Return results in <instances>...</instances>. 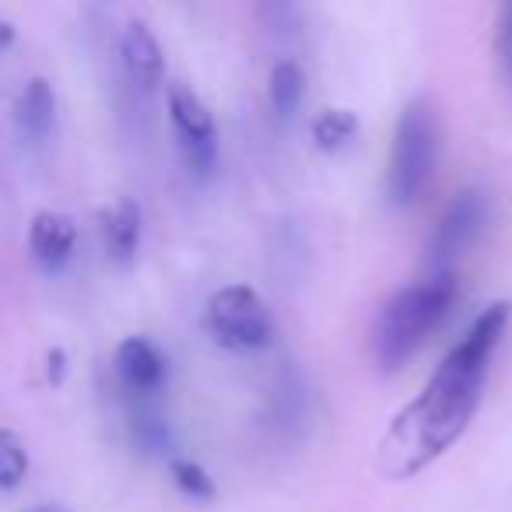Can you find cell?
<instances>
[{
  "instance_id": "obj_1",
  "label": "cell",
  "mask_w": 512,
  "mask_h": 512,
  "mask_svg": "<svg viewBox=\"0 0 512 512\" xmlns=\"http://www.w3.org/2000/svg\"><path fill=\"white\" fill-rule=\"evenodd\" d=\"M509 316V302H491L488 309H481L460 341L435 365L418 397L393 414L390 428L376 446L379 477L411 481L463 439L481 407L484 379L509 327Z\"/></svg>"
},
{
  "instance_id": "obj_2",
  "label": "cell",
  "mask_w": 512,
  "mask_h": 512,
  "mask_svg": "<svg viewBox=\"0 0 512 512\" xmlns=\"http://www.w3.org/2000/svg\"><path fill=\"white\" fill-rule=\"evenodd\" d=\"M456 295H460L456 271L421 274L418 281L393 292L386 306L379 309L376 330H372V355H376L379 369L397 372L400 365L411 362L453 313Z\"/></svg>"
},
{
  "instance_id": "obj_3",
  "label": "cell",
  "mask_w": 512,
  "mask_h": 512,
  "mask_svg": "<svg viewBox=\"0 0 512 512\" xmlns=\"http://www.w3.org/2000/svg\"><path fill=\"white\" fill-rule=\"evenodd\" d=\"M442 130L432 99L418 95L404 106L393 130L390 169H386V197L393 207H411L425 197L439 169Z\"/></svg>"
},
{
  "instance_id": "obj_4",
  "label": "cell",
  "mask_w": 512,
  "mask_h": 512,
  "mask_svg": "<svg viewBox=\"0 0 512 512\" xmlns=\"http://www.w3.org/2000/svg\"><path fill=\"white\" fill-rule=\"evenodd\" d=\"M207 334L228 351H264L274 341V320L249 285L218 288L207 302Z\"/></svg>"
},
{
  "instance_id": "obj_5",
  "label": "cell",
  "mask_w": 512,
  "mask_h": 512,
  "mask_svg": "<svg viewBox=\"0 0 512 512\" xmlns=\"http://www.w3.org/2000/svg\"><path fill=\"white\" fill-rule=\"evenodd\" d=\"M491 221V197L481 186H467L446 204L442 218L435 221L425 249V274H449L456 271V260L488 232Z\"/></svg>"
},
{
  "instance_id": "obj_6",
  "label": "cell",
  "mask_w": 512,
  "mask_h": 512,
  "mask_svg": "<svg viewBox=\"0 0 512 512\" xmlns=\"http://www.w3.org/2000/svg\"><path fill=\"white\" fill-rule=\"evenodd\" d=\"M165 109H169L172 130H176L179 151H183V162L193 169V176L207 179L218 169V155H221V137H218V123H214L211 109L197 99L190 85L183 81H172L165 88Z\"/></svg>"
},
{
  "instance_id": "obj_7",
  "label": "cell",
  "mask_w": 512,
  "mask_h": 512,
  "mask_svg": "<svg viewBox=\"0 0 512 512\" xmlns=\"http://www.w3.org/2000/svg\"><path fill=\"white\" fill-rule=\"evenodd\" d=\"M116 379L134 400H151L165 390L169 362L148 337H127L116 348Z\"/></svg>"
},
{
  "instance_id": "obj_8",
  "label": "cell",
  "mask_w": 512,
  "mask_h": 512,
  "mask_svg": "<svg viewBox=\"0 0 512 512\" xmlns=\"http://www.w3.org/2000/svg\"><path fill=\"white\" fill-rule=\"evenodd\" d=\"M120 64L134 92L151 95L165 78V57L155 32L144 22H127L120 36Z\"/></svg>"
},
{
  "instance_id": "obj_9",
  "label": "cell",
  "mask_w": 512,
  "mask_h": 512,
  "mask_svg": "<svg viewBox=\"0 0 512 512\" xmlns=\"http://www.w3.org/2000/svg\"><path fill=\"white\" fill-rule=\"evenodd\" d=\"M78 246V225L64 211H39L29 225V249L36 264L46 271H60Z\"/></svg>"
},
{
  "instance_id": "obj_10",
  "label": "cell",
  "mask_w": 512,
  "mask_h": 512,
  "mask_svg": "<svg viewBox=\"0 0 512 512\" xmlns=\"http://www.w3.org/2000/svg\"><path fill=\"white\" fill-rule=\"evenodd\" d=\"M309 418V400L302 376L295 369H285L274 379L271 400H267V432L281 435V439H292L295 428H302Z\"/></svg>"
},
{
  "instance_id": "obj_11",
  "label": "cell",
  "mask_w": 512,
  "mask_h": 512,
  "mask_svg": "<svg viewBox=\"0 0 512 512\" xmlns=\"http://www.w3.org/2000/svg\"><path fill=\"white\" fill-rule=\"evenodd\" d=\"M102 221V242H106L109 260L116 264H130L137 256V246H141V207L137 200L120 197L113 207L99 214Z\"/></svg>"
},
{
  "instance_id": "obj_12",
  "label": "cell",
  "mask_w": 512,
  "mask_h": 512,
  "mask_svg": "<svg viewBox=\"0 0 512 512\" xmlns=\"http://www.w3.org/2000/svg\"><path fill=\"white\" fill-rule=\"evenodd\" d=\"M15 120L22 137L29 141H46L53 134V123H57V95H53V85L46 78H32L29 85L22 88L15 102Z\"/></svg>"
},
{
  "instance_id": "obj_13",
  "label": "cell",
  "mask_w": 512,
  "mask_h": 512,
  "mask_svg": "<svg viewBox=\"0 0 512 512\" xmlns=\"http://www.w3.org/2000/svg\"><path fill=\"white\" fill-rule=\"evenodd\" d=\"M267 99H271V109L281 120H292L306 102V71L295 60L274 64L271 81H267Z\"/></svg>"
},
{
  "instance_id": "obj_14",
  "label": "cell",
  "mask_w": 512,
  "mask_h": 512,
  "mask_svg": "<svg viewBox=\"0 0 512 512\" xmlns=\"http://www.w3.org/2000/svg\"><path fill=\"white\" fill-rule=\"evenodd\" d=\"M358 137V116L348 109H323L313 123V141L320 151H344Z\"/></svg>"
},
{
  "instance_id": "obj_15",
  "label": "cell",
  "mask_w": 512,
  "mask_h": 512,
  "mask_svg": "<svg viewBox=\"0 0 512 512\" xmlns=\"http://www.w3.org/2000/svg\"><path fill=\"white\" fill-rule=\"evenodd\" d=\"M130 435H134V442L144 453L172 456V428H169V421L158 411H151V407H137L134 418H130Z\"/></svg>"
},
{
  "instance_id": "obj_16",
  "label": "cell",
  "mask_w": 512,
  "mask_h": 512,
  "mask_svg": "<svg viewBox=\"0 0 512 512\" xmlns=\"http://www.w3.org/2000/svg\"><path fill=\"white\" fill-rule=\"evenodd\" d=\"M25 477H29V449H25L22 435L0 428V491L22 488Z\"/></svg>"
},
{
  "instance_id": "obj_17",
  "label": "cell",
  "mask_w": 512,
  "mask_h": 512,
  "mask_svg": "<svg viewBox=\"0 0 512 512\" xmlns=\"http://www.w3.org/2000/svg\"><path fill=\"white\" fill-rule=\"evenodd\" d=\"M172 481H176V488L183 491L186 498H193V502H211L214 498V481L207 477V470L200 467V463L186 460V456H172Z\"/></svg>"
},
{
  "instance_id": "obj_18",
  "label": "cell",
  "mask_w": 512,
  "mask_h": 512,
  "mask_svg": "<svg viewBox=\"0 0 512 512\" xmlns=\"http://www.w3.org/2000/svg\"><path fill=\"white\" fill-rule=\"evenodd\" d=\"M495 57H498V71H502L505 85L512 88V4H502L495 22Z\"/></svg>"
},
{
  "instance_id": "obj_19",
  "label": "cell",
  "mask_w": 512,
  "mask_h": 512,
  "mask_svg": "<svg viewBox=\"0 0 512 512\" xmlns=\"http://www.w3.org/2000/svg\"><path fill=\"white\" fill-rule=\"evenodd\" d=\"M46 379H50L53 386H60L67 379V351L64 348H53L50 355H46Z\"/></svg>"
},
{
  "instance_id": "obj_20",
  "label": "cell",
  "mask_w": 512,
  "mask_h": 512,
  "mask_svg": "<svg viewBox=\"0 0 512 512\" xmlns=\"http://www.w3.org/2000/svg\"><path fill=\"white\" fill-rule=\"evenodd\" d=\"M15 36H18L15 25H11L8 18H0V53L8 50V46H15Z\"/></svg>"
}]
</instances>
